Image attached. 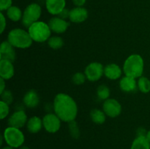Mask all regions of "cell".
I'll use <instances>...</instances> for the list:
<instances>
[{
	"label": "cell",
	"mask_w": 150,
	"mask_h": 149,
	"mask_svg": "<svg viewBox=\"0 0 150 149\" xmlns=\"http://www.w3.org/2000/svg\"><path fill=\"white\" fill-rule=\"evenodd\" d=\"M54 113L62 121L69 123L74 121L78 115V105L72 96L64 93L56 95L53 103Z\"/></svg>",
	"instance_id": "obj_1"
},
{
	"label": "cell",
	"mask_w": 150,
	"mask_h": 149,
	"mask_svg": "<svg viewBox=\"0 0 150 149\" xmlns=\"http://www.w3.org/2000/svg\"><path fill=\"white\" fill-rule=\"evenodd\" d=\"M144 70V61L139 54H132L129 56L123 64V72L125 75L133 78L142 77Z\"/></svg>",
	"instance_id": "obj_2"
},
{
	"label": "cell",
	"mask_w": 150,
	"mask_h": 149,
	"mask_svg": "<svg viewBox=\"0 0 150 149\" xmlns=\"http://www.w3.org/2000/svg\"><path fill=\"white\" fill-rule=\"evenodd\" d=\"M7 41L19 49H26L32 45L33 40L28 31L21 28H15L9 32L7 34Z\"/></svg>",
	"instance_id": "obj_3"
},
{
	"label": "cell",
	"mask_w": 150,
	"mask_h": 149,
	"mask_svg": "<svg viewBox=\"0 0 150 149\" xmlns=\"http://www.w3.org/2000/svg\"><path fill=\"white\" fill-rule=\"evenodd\" d=\"M28 32L33 42H45L49 39L51 35V30L48 23L38 20L28 28Z\"/></svg>",
	"instance_id": "obj_4"
},
{
	"label": "cell",
	"mask_w": 150,
	"mask_h": 149,
	"mask_svg": "<svg viewBox=\"0 0 150 149\" xmlns=\"http://www.w3.org/2000/svg\"><path fill=\"white\" fill-rule=\"evenodd\" d=\"M2 135L6 144L16 149L23 145L25 142L24 134L21 129L8 127L4 130Z\"/></svg>",
	"instance_id": "obj_5"
},
{
	"label": "cell",
	"mask_w": 150,
	"mask_h": 149,
	"mask_svg": "<svg viewBox=\"0 0 150 149\" xmlns=\"http://www.w3.org/2000/svg\"><path fill=\"white\" fill-rule=\"evenodd\" d=\"M42 15L41 6L38 3H31L23 12L21 23L23 26L29 28L31 25L38 21Z\"/></svg>",
	"instance_id": "obj_6"
},
{
	"label": "cell",
	"mask_w": 150,
	"mask_h": 149,
	"mask_svg": "<svg viewBox=\"0 0 150 149\" xmlns=\"http://www.w3.org/2000/svg\"><path fill=\"white\" fill-rule=\"evenodd\" d=\"M84 74L90 82H96L104 75V67L100 62H91L85 68Z\"/></svg>",
	"instance_id": "obj_7"
},
{
	"label": "cell",
	"mask_w": 150,
	"mask_h": 149,
	"mask_svg": "<svg viewBox=\"0 0 150 149\" xmlns=\"http://www.w3.org/2000/svg\"><path fill=\"white\" fill-rule=\"evenodd\" d=\"M61 119L53 112H48L45 114L42 118L43 128L47 132L54 133L57 132L61 127Z\"/></svg>",
	"instance_id": "obj_8"
},
{
	"label": "cell",
	"mask_w": 150,
	"mask_h": 149,
	"mask_svg": "<svg viewBox=\"0 0 150 149\" xmlns=\"http://www.w3.org/2000/svg\"><path fill=\"white\" fill-rule=\"evenodd\" d=\"M122 108L121 104L117 99L109 98L104 101L103 104V110L105 115L110 118H116L121 114Z\"/></svg>",
	"instance_id": "obj_9"
},
{
	"label": "cell",
	"mask_w": 150,
	"mask_h": 149,
	"mask_svg": "<svg viewBox=\"0 0 150 149\" xmlns=\"http://www.w3.org/2000/svg\"><path fill=\"white\" fill-rule=\"evenodd\" d=\"M28 117L26 112L23 110H18L15 111L8 118L9 127H15V128L21 129L26 125L28 121Z\"/></svg>",
	"instance_id": "obj_10"
},
{
	"label": "cell",
	"mask_w": 150,
	"mask_h": 149,
	"mask_svg": "<svg viewBox=\"0 0 150 149\" xmlns=\"http://www.w3.org/2000/svg\"><path fill=\"white\" fill-rule=\"evenodd\" d=\"M48 23L51 32L56 34L64 33L70 26L69 22L64 19L61 18L59 16H54L51 18Z\"/></svg>",
	"instance_id": "obj_11"
},
{
	"label": "cell",
	"mask_w": 150,
	"mask_h": 149,
	"mask_svg": "<svg viewBox=\"0 0 150 149\" xmlns=\"http://www.w3.org/2000/svg\"><path fill=\"white\" fill-rule=\"evenodd\" d=\"M16 48L13 47L7 40L1 42L0 46V59L7 60L13 62L16 60Z\"/></svg>",
	"instance_id": "obj_12"
},
{
	"label": "cell",
	"mask_w": 150,
	"mask_h": 149,
	"mask_svg": "<svg viewBox=\"0 0 150 149\" xmlns=\"http://www.w3.org/2000/svg\"><path fill=\"white\" fill-rule=\"evenodd\" d=\"M89 16L88 10L83 7H76L71 9L70 12L69 20L74 23H81L84 22Z\"/></svg>",
	"instance_id": "obj_13"
},
{
	"label": "cell",
	"mask_w": 150,
	"mask_h": 149,
	"mask_svg": "<svg viewBox=\"0 0 150 149\" xmlns=\"http://www.w3.org/2000/svg\"><path fill=\"white\" fill-rule=\"evenodd\" d=\"M45 8L52 15L57 16L66 8V0H45Z\"/></svg>",
	"instance_id": "obj_14"
},
{
	"label": "cell",
	"mask_w": 150,
	"mask_h": 149,
	"mask_svg": "<svg viewBox=\"0 0 150 149\" xmlns=\"http://www.w3.org/2000/svg\"><path fill=\"white\" fill-rule=\"evenodd\" d=\"M120 88L122 91L125 93L135 92L138 89L137 81L136 78L125 75L120 80Z\"/></svg>",
	"instance_id": "obj_15"
},
{
	"label": "cell",
	"mask_w": 150,
	"mask_h": 149,
	"mask_svg": "<svg viewBox=\"0 0 150 149\" xmlns=\"http://www.w3.org/2000/svg\"><path fill=\"white\" fill-rule=\"evenodd\" d=\"M15 68L12 61L0 59V77L4 80H10L14 76Z\"/></svg>",
	"instance_id": "obj_16"
},
{
	"label": "cell",
	"mask_w": 150,
	"mask_h": 149,
	"mask_svg": "<svg viewBox=\"0 0 150 149\" xmlns=\"http://www.w3.org/2000/svg\"><path fill=\"white\" fill-rule=\"evenodd\" d=\"M122 72V69L115 63L107 64L104 67V75L111 80H116L121 77Z\"/></svg>",
	"instance_id": "obj_17"
},
{
	"label": "cell",
	"mask_w": 150,
	"mask_h": 149,
	"mask_svg": "<svg viewBox=\"0 0 150 149\" xmlns=\"http://www.w3.org/2000/svg\"><path fill=\"white\" fill-rule=\"evenodd\" d=\"M40 102V96L35 90L28 91L23 98V104L28 108H37L39 105Z\"/></svg>",
	"instance_id": "obj_18"
},
{
	"label": "cell",
	"mask_w": 150,
	"mask_h": 149,
	"mask_svg": "<svg viewBox=\"0 0 150 149\" xmlns=\"http://www.w3.org/2000/svg\"><path fill=\"white\" fill-rule=\"evenodd\" d=\"M26 127L29 132L32 134H37L42 129V128H43L42 119L37 115L31 117L28 119Z\"/></svg>",
	"instance_id": "obj_19"
},
{
	"label": "cell",
	"mask_w": 150,
	"mask_h": 149,
	"mask_svg": "<svg viewBox=\"0 0 150 149\" xmlns=\"http://www.w3.org/2000/svg\"><path fill=\"white\" fill-rule=\"evenodd\" d=\"M6 15L10 20L13 22H18L22 20L23 12L20 7L13 5L6 11Z\"/></svg>",
	"instance_id": "obj_20"
},
{
	"label": "cell",
	"mask_w": 150,
	"mask_h": 149,
	"mask_svg": "<svg viewBox=\"0 0 150 149\" xmlns=\"http://www.w3.org/2000/svg\"><path fill=\"white\" fill-rule=\"evenodd\" d=\"M130 149H150V143L146 136H137L133 140Z\"/></svg>",
	"instance_id": "obj_21"
},
{
	"label": "cell",
	"mask_w": 150,
	"mask_h": 149,
	"mask_svg": "<svg viewBox=\"0 0 150 149\" xmlns=\"http://www.w3.org/2000/svg\"><path fill=\"white\" fill-rule=\"evenodd\" d=\"M106 116L107 115L103 110L98 109V108L92 110L90 112L91 119L95 124H103L105 123Z\"/></svg>",
	"instance_id": "obj_22"
},
{
	"label": "cell",
	"mask_w": 150,
	"mask_h": 149,
	"mask_svg": "<svg viewBox=\"0 0 150 149\" xmlns=\"http://www.w3.org/2000/svg\"><path fill=\"white\" fill-rule=\"evenodd\" d=\"M138 89L143 93H148L150 92V80L148 77L142 76L137 81Z\"/></svg>",
	"instance_id": "obj_23"
},
{
	"label": "cell",
	"mask_w": 150,
	"mask_h": 149,
	"mask_svg": "<svg viewBox=\"0 0 150 149\" xmlns=\"http://www.w3.org/2000/svg\"><path fill=\"white\" fill-rule=\"evenodd\" d=\"M111 91L109 88L105 85H100L97 89V96L99 99L103 101H105L109 99Z\"/></svg>",
	"instance_id": "obj_24"
},
{
	"label": "cell",
	"mask_w": 150,
	"mask_h": 149,
	"mask_svg": "<svg viewBox=\"0 0 150 149\" xmlns=\"http://www.w3.org/2000/svg\"><path fill=\"white\" fill-rule=\"evenodd\" d=\"M48 45L54 50L59 49L64 45V40L62 37L59 36H53L51 37L48 40Z\"/></svg>",
	"instance_id": "obj_25"
},
{
	"label": "cell",
	"mask_w": 150,
	"mask_h": 149,
	"mask_svg": "<svg viewBox=\"0 0 150 149\" xmlns=\"http://www.w3.org/2000/svg\"><path fill=\"white\" fill-rule=\"evenodd\" d=\"M68 129L70 136L74 139H79L81 135L80 129L76 121H70L68 123Z\"/></svg>",
	"instance_id": "obj_26"
},
{
	"label": "cell",
	"mask_w": 150,
	"mask_h": 149,
	"mask_svg": "<svg viewBox=\"0 0 150 149\" xmlns=\"http://www.w3.org/2000/svg\"><path fill=\"white\" fill-rule=\"evenodd\" d=\"M86 80H87L86 75H85L84 73L82 72L75 73L72 77V81L75 85H77V86L83 84Z\"/></svg>",
	"instance_id": "obj_27"
},
{
	"label": "cell",
	"mask_w": 150,
	"mask_h": 149,
	"mask_svg": "<svg viewBox=\"0 0 150 149\" xmlns=\"http://www.w3.org/2000/svg\"><path fill=\"white\" fill-rule=\"evenodd\" d=\"M10 113V105L3 101H0V118L4 119Z\"/></svg>",
	"instance_id": "obj_28"
},
{
	"label": "cell",
	"mask_w": 150,
	"mask_h": 149,
	"mask_svg": "<svg viewBox=\"0 0 150 149\" xmlns=\"http://www.w3.org/2000/svg\"><path fill=\"white\" fill-rule=\"evenodd\" d=\"M1 95V101H3L5 103L8 104L9 105L10 104H12V102H13V93L10 91V90H7V89H5L4 91L1 93H0Z\"/></svg>",
	"instance_id": "obj_29"
},
{
	"label": "cell",
	"mask_w": 150,
	"mask_h": 149,
	"mask_svg": "<svg viewBox=\"0 0 150 149\" xmlns=\"http://www.w3.org/2000/svg\"><path fill=\"white\" fill-rule=\"evenodd\" d=\"M13 6V0H0V10L1 13L7 11Z\"/></svg>",
	"instance_id": "obj_30"
},
{
	"label": "cell",
	"mask_w": 150,
	"mask_h": 149,
	"mask_svg": "<svg viewBox=\"0 0 150 149\" xmlns=\"http://www.w3.org/2000/svg\"><path fill=\"white\" fill-rule=\"evenodd\" d=\"M6 26H7V20H6V17L3 13H0V30H1V34L4 32L5 30Z\"/></svg>",
	"instance_id": "obj_31"
},
{
	"label": "cell",
	"mask_w": 150,
	"mask_h": 149,
	"mask_svg": "<svg viewBox=\"0 0 150 149\" xmlns=\"http://www.w3.org/2000/svg\"><path fill=\"white\" fill-rule=\"evenodd\" d=\"M70 10H69V9L64 8V10H63L62 11L61 13H60L57 16L60 17L61 18L64 19V20H66V19H67V18L69 19V16H70Z\"/></svg>",
	"instance_id": "obj_32"
},
{
	"label": "cell",
	"mask_w": 150,
	"mask_h": 149,
	"mask_svg": "<svg viewBox=\"0 0 150 149\" xmlns=\"http://www.w3.org/2000/svg\"><path fill=\"white\" fill-rule=\"evenodd\" d=\"M76 7H83L86 3V0H72Z\"/></svg>",
	"instance_id": "obj_33"
},
{
	"label": "cell",
	"mask_w": 150,
	"mask_h": 149,
	"mask_svg": "<svg viewBox=\"0 0 150 149\" xmlns=\"http://www.w3.org/2000/svg\"><path fill=\"white\" fill-rule=\"evenodd\" d=\"M6 80L0 77V93H2L6 89Z\"/></svg>",
	"instance_id": "obj_34"
},
{
	"label": "cell",
	"mask_w": 150,
	"mask_h": 149,
	"mask_svg": "<svg viewBox=\"0 0 150 149\" xmlns=\"http://www.w3.org/2000/svg\"><path fill=\"white\" fill-rule=\"evenodd\" d=\"M147 131L143 127H139L137 129V136H146Z\"/></svg>",
	"instance_id": "obj_35"
},
{
	"label": "cell",
	"mask_w": 150,
	"mask_h": 149,
	"mask_svg": "<svg viewBox=\"0 0 150 149\" xmlns=\"http://www.w3.org/2000/svg\"><path fill=\"white\" fill-rule=\"evenodd\" d=\"M146 137L150 143V130L149 131H147V133H146Z\"/></svg>",
	"instance_id": "obj_36"
},
{
	"label": "cell",
	"mask_w": 150,
	"mask_h": 149,
	"mask_svg": "<svg viewBox=\"0 0 150 149\" xmlns=\"http://www.w3.org/2000/svg\"><path fill=\"white\" fill-rule=\"evenodd\" d=\"M1 149H16V148H14L10 147V146L7 145V146H4V147H3Z\"/></svg>",
	"instance_id": "obj_37"
},
{
	"label": "cell",
	"mask_w": 150,
	"mask_h": 149,
	"mask_svg": "<svg viewBox=\"0 0 150 149\" xmlns=\"http://www.w3.org/2000/svg\"><path fill=\"white\" fill-rule=\"evenodd\" d=\"M19 149H30V148L26 145H22L21 147L19 148Z\"/></svg>",
	"instance_id": "obj_38"
}]
</instances>
